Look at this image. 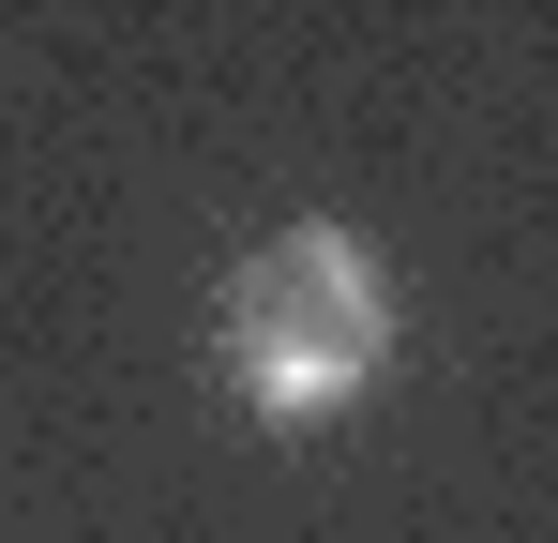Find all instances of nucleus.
<instances>
[{"label": "nucleus", "instance_id": "1", "mask_svg": "<svg viewBox=\"0 0 558 543\" xmlns=\"http://www.w3.org/2000/svg\"><path fill=\"white\" fill-rule=\"evenodd\" d=\"M211 348H227V377H242L272 423H317V408L377 393V362H392V272H377L348 227H272L257 257L227 272Z\"/></svg>", "mask_w": 558, "mask_h": 543}]
</instances>
